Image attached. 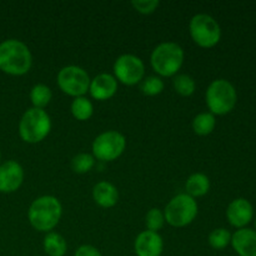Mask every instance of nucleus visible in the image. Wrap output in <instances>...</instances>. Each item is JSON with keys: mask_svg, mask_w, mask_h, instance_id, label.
Returning a JSON list of instances; mask_svg holds the SVG:
<instances>
[{"mask_svg": "<svg viewBox=\"0 0 256 256\" xmlns=\"http://www.w3.org/2000/svg\"><path fill=\"white\" fill-rule=\"evenodd\" d=\"M32 64V56L26 44L16 39L0 42V70L9 75L26 74Z\"/></svg>", "mask_w": 256, "mask_h": 256, "instance_id": "obj_1", "label": "nucleus"}, {"mask_svg": "<svg viewBox=\"0 0 256 256\" xmlns=\"http://www.w3.org/2000/svg\"><path fill=\"white\" fill-rule=\"evenodd\" d=\"M62 212V208L59 200L52 195H44L32 202L28 210V219L38 232H50L59 224Z\"/></svg>", "mask_w": 256, "mask_h": 256, "instance_id": "obj_2", "label": "nucleus"}, {"mask_svg": "<svg viewBox=\"0 0 256 256\" xmlns=\"http://www.w3.org/2000/svg\"><path fill=\"white\" fill-rule=\"evenodd\" d=\"M184 56V50L179 44L165 42L152 50L150 62L154 72L162 76H174L182 69Z\"/></svg>", "mask_w": 256, "mask_h": 256, "instance_id": "obj_3", "label": "nucleus"}, {"mask_svg": "<svg viewBox=\"0 0 256 256\" xmlns=\"http://www.w3.org/2000/svg\"><path fill=\"white\" fill-rule=\"evenodd\" d=\"M52 130V120L44 109L30 108L22 114L19 122V135L25 142H42Z\"/></svg>", "mask_w": 256, "mask_h": 256, "instance_id": "obj_4", "label": "nucleus"}, {"mask_svg": "<svg viewBox=\"0 0 256 256\" xmlns=\"http://www.w3.org/2000/svg\"><path fill=\"white\" fill-rule=\"evenodd\" d=\"M205 100L212 115H226L236 105V89L229 80L216 79L208 86Z\"/></svg>", "mask_w": 256, "mask_h": 256, "instance_id": "obj_5", "label": "nucleus"}, {"mask_svg": "<svg viewBox=\"0 0 256 256\" xmlns=\"http://www.w3.org/2000/svg\"><path fill=\"white\" fill-rule=\"evenodd\" d=\"M196 215V200L188 194H179L172 198L164 210L165 222L175 228H184L192 224Z\"/></svg>", "mask_w": 256, "mask_h": 256, "instance_id": "obj_6", "label": "nucleus"}, {"mask_svg": "<svg viewBox=\"0 0 256 256\" xmlns=\"http://www.w3.org/2000/svg\"><path fill=\"white\" fill-rule=\"evenodd\" d=\"M189 32L195 44L205 49L215 46L222 39V28L219 22L212 15L202 14V12L192 18Z\"/></svg>", "mask_w": 256, "mask_h": 256, "instance_id": "obj_7", "label": "nucleus"}, {"mask_svg": "<svg viewBox=\"0 0 256 256\" xmlns=\"http://www.w3.org/2000/svg\"><path fill=\"white\" fill-rule=\"evenodd\" d=\"M90 76L82 68L78 65H68L58 72V86L64 94L70 96H84L89 92Z\"/></svg>", "mask_w": 256, "mask_h": 256, "instance_id": "obj_8", "label": "nucleus"}, {"mask_svg": "<svg viewBox=\"0 0 256 256\" xmlns=\"http://www.w3.org/2000/svg\"><path fill=\"white\" fill-rule=\"evenodd\" d=\"M126 139L115 130L102 132L92 142V156L102 162H112L124 152Z\"/></svg>", "mask_w": 256, "mask_h": 256, "instance_id": "obj_9", "label": "nucleus"}, {"mask_svg": "<svg viewBox=\"0 0 256 256\" xmlns=\"http://www.w3.org/2000/svg\"><path fill=\"white\" fill-rule=\"evenodd\" d=\"M114 76L122 84L132 86L142 82L145 75V65L139 56L134 54H122L115 60Z\"/></svg>", "mask_w": 256, "mask_h": 256, "instance_id": "obj_10", "label": "nucleus"}, {"mask_svg": "<svg viewBox=\"0 0 256 256\" xmlns=\"http://www.w3.org/2000/svg\"><path fill=\"white\" fill-rule=\"evenodd\" d=\"M24 170L15 160H8L0 165V192L10 194L22 186Z\"/></svg>", "mask_w": 256, "mask_h": 256, "instance_id": "obj_11", "label": "nucleus"}, {"mask_svg": "<svg viewBox=\"0 0 256 256\" xmlns=\"http://www.w3.org/2000/svg\"><path fill=\"white\" fill-rule=\"evenodd\" d=\"M228 222L236 229H242L254 219V206L249 200L238 198L232 200L226 209Z\"/></svg>", "mask_w": 256, "mask_h": 256, "instance_id": "obj_12", "label": "nucleus"}, {"mask_svg": "<svg viewBox=\"0 0 256 256\" xmlns=\"http://www.w3.org/2000/svg\"><path fill=\"white\" fill-rule=\"evenodd\" d=\"M134 250L136 256H160L164 250V242L159 232L145 230L135 239Z\"/></svg>", "mask_w": 256, "mask_h": 256, "instance_id": "obj_13", "label": "nucleus"}, {"mask_svg": "<svg viewBox=\"0 0 256 256\" xmlns=\"http://www.w3.org/2000/svg\"><path fill=\"white\" fill-rule=\"evenodd\" d=\"M116 90L118 80L112 74L102 72V74L96 75L94 79L90 80L89 92L95 100L104 102V100L110 99V98L114 96Z\"/></svg>", "mask_w": 256, "mask_h": 256, "instance_id": "obj_14", "label": "nucleus"}, {"mask_svg": "<svg viewBox=\"0 0 256 256\" xmlns=\"http://www.w3.org/2000/svg\"><path fill=\"white\" fill-rule=\"evenodd\" d=\"M230 244L239 256H256V232L249 228L238 229Z\"/></svg>", "mask_w": 256, "mask_h": 256, "instance_id": "obj_15", "label": "nucleus"}, {"mask_svg": "<svg viewBox=\"0 0 256 256\" xmlns=\"http://www.w3.org/2000/svg\"><path fill=\"white\" fill-rule=\"evenodd\" d=\"M92 199L99 206L112 208L119 200V192L109 182H100L92 188Z\"/></svg>", "mask_w": 256, "mask_h": 256, "instance_id": "obj_16", "label": "nucleus"}, {"mask_svg": "<svg viewBox=\"0 0 256 256\" xmlns=\"http://www.w3.org/2000/svg\"><path fill=\"white\" fill-rule=\"evenodd\" d=\"M185 189H186V194L190 195L192 198H199L204 196L208 194L210 189V180L202 172H195L192 174L186 180L185 184Z\"/></svg>", "mask_w": 256, "mask_h": 256, "instance_id": "obj_17", "label": "nucleus"}, {"mask_svg": "<svg viewBox=\"0 0 256 256\" xmlns=\"http://www.w3.org/2000/svg\"><path fill=\"white\" fill-rule=\"evenodd\" d=\"M42 245H44V252L49 256H64L66 254V240L58 232H48Z\"/></svg>", "mask_w": 256, "mask_h": 256, "instance_id": "obj_18", "label": "nucleus"}, {"mask_svg": "<svg viewBox=\"0 0 256 256\" xmlns=\"http://www.w3.org/2000/svg\"><path fill=\"white\" fill-rule=\"evenodd\" d=\"M215 126H216V119H215V115H212L210 112H200L192 120V130L195 134L202 135V136L212 134Z\"/></svg>", "mask_w": 256, "mask_h": 256, "instance_id": "obj_19", "label": "nucleus"}, {"mask_svg": "<svg viewBox=\"0 0 256 256\" xmlns=\"http://www.w3.org/2000/svg\"><path fill=\"white\" fill-rule=\"evenodd\" d=\"M72 114L80 122L90 119L94 112V105L86 96H78L72 102Z\"/></svg>", "mask_w": 256, "mask_h": 256, "instance_id": "obj_20", "label": "nucleus"}, {"mask_svg": "<svg viewBox=\"0 0 256 256\" xmlns=\"http://www.w3.org/2000/svg\"><path fill=\"white\" fill-rule=\"evenodd\" d=\"M52 98V89L45 84H36L30 90V100H32V104L34 105L32 108L44 109L50 102Z\"/></svg>", "mask_w": 256, "mask_h": 256, "instance_id": "obj_21", "label": "nucleus"}, {"mask_svg": "<svg viewBox=\"0 0 256 256\" xmlns=\"http://www.w3.org/2000/svg\"><path fill=\"white\" fill-rule=\"evenodd\" d=\"M172 84H174L175 92L182 96H190V95L194 94L195 89H196V82L188 74L175 75Z\"/></svg>", "mask_w": 256, "mask_h": 256, "instance_id": "obj_22", "label": "nucleus"}, {"mask_svg": "<svg viewBox=\"0 0 256 256\" xmlns=\"http://www.w3.org/2000/svg\"><path fill=\"white\" fill-rule=\"evenodd\" d=\"M208 240H209V244L212 249L222 250L228 248V245L232 242V234L225 228H218L210 232Z\"/></svg>", "mask_w": 256, "mask_h": 256, "instance_id": "obj_23", "label": "nucleus"}, {"mask_svg": "<svg viewBox=\"0 0 256 256\" xmlns=\"http://www.w3.org/2000/svg\"><path fill=\"white\" fill-rule=\"evenodd\" d=\"M95 158L88 152H80L72 159V169L76 174H85L94 168Z\"/></svg>", "mask_w": 256, "mask_h": 256, "instance_id": "obj_24", "label": "nucleus"}, {"mask_svg": "<svg viewBox=\"0 0 256 256\" xmlns=\"http://www.w3.org/2000/svg\"><path fill=\"white\" fill-rule=\"evenodd\" d=\"M140 90L148 96H155L164 90V82L159 76H146L140 82Z\"/></svg>", "mask_w": 256, "mask_h": 256, "instance_id": "obj_25", "label": "nucleus"}, {"mask_svg": "<svg viewBox=\"0 0 256 256\" xmlns=\"http://www.w3.org/2000/svg\"><path fill=\"white\" fill-rule=\"evenodd\" d=\"M165 216L164 212L159 209V208H152L148 212L146 216H145V225L149 232H158L162 226H164Z\"/></svg>", "mask_w": 256, "mask_h": 256, "instance_id": "obj_26", "label": "nucleus"}, {"mask_svg": "<svg viewBox=\"0 0 256 256\" xmlns=\"http://www.w3.org/2000/svg\"><path fill=\"white\" fill-rule=\"evenodd\" d=\"M159 0H132V5L136 12L142 14H152L159 6Z\"/></svg>", "mask_w": 256, "mask_h": 256, "instance_id": "obj_27", "label": "nucleus"}, {"mask_svg": "<svg viewBox=\"0 0 256 256\" xmlns=\"http://www.w3.org/2000/svg\"><path fill=\"white\" fill-rule=\"evenodd\" d=\"M74 256H102V252L92 245H82L78 248Z\"/></svg>", "mask_w": 256, "mask_h": 256, "instance_id": "obj_28", "label": "nucleus"}, {"mask_svg": "<svg viewBox=\"0 0 256 256\" xmlns=\"http://www.w3.org/2000/svg\"><path fill=\"white\" fill-rule=\"evenodd\" d=\"M0 165H2V152H0Z\"/></svg>", "mask_w": 256, "mask_h": 256, "instance_id": "obj_29", "label": "nucleus"}, {"mask_svg": "<svg viewBox=\"0 0 256 256\" xmlns=\"http://www.w3.org/2000/svg\"><path fill=\"white\" fill-rule=\"evenodd\" d=\"M255 232H256V220H255Z\"/></svg>", "mask_w": 256, "mask_h": 256, "instance_id": "obj_30", "label": "nucleus"}]
</instances>
